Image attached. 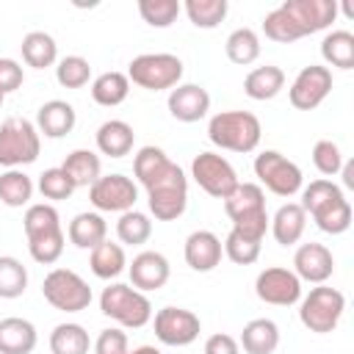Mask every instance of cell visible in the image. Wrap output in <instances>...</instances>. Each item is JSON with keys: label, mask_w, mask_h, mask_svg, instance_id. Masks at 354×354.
Wrapping results in <instances>:
<instances>
[{"label": "cell", "mask_w": 354, "mask_h": 354, "mask_svg": "<svg viewBox=\"0 0 354 354\" xmlns=\"http://www.w3.org/2000/svg\"><path fill=\"white\" fill-rule=\"evenodd\" d=\"M141 185L147 188L149 213L158 221H174L185 213V207H188V177L174 160H166Z\"/></svg>", "instance_id": "1"}, {"label": "cell", "mask_w": 354, "mask_h": 354, "mask_svg": "<svg viewBox=\"0 0 354 354\" xmlns=\"http://www.w3.org/2000/svg\"><path fill=\"white\" fill-rule=\"evenodd\" d=\"M224 210L232 221V230L249 241L263 243L268 232V210H266V191L257 183H238L235 191L224 199Z\"/></svg>", "instance_id": "2"}, {"label": "cell", "mask_w": 354, "mask_h": 354, "mask_svg": "<svg viewBox=\"0 0 354 354\" xmlns=\"http://www.w3.org/2000/svg\"><path fill=\"white\" fill-rule=\"evenodd\" d=\"M263 136L260 119L249 111H221L207 122V138L227 152H252Z\"/></svg>", "instance_id": "3"}, {"label": "cell", "mask_w": 354, "mask_h": 354, "mask_svg": "<svg viewBox=\"0 0 354 354\" xmlns=\"http://www.w3.org/2000/svg\"><path fill=\"white\" fill-rule=\"evenodd\" d=\"M100 310H102V315L113 318L119 326H127V329H141L152 321V301L147 299V293H141L124 282H113V285L102 288Z\"/></svg>", "instance_id": "4"}, {"label": "cell", "mask_w": 354, "mask_h": 354, "mask_svg": "<svg viewBox=\"0 0 354 354\" xmlns=\"http://www.w3.org/2000/svg\"><path fill=\"white\" fill-rule=\"evenodd\" d=\"M41 152V136L33 122L22 116H11L0 124V166L17 169L28 166Z\"/></svg>", "instance_id": "5"}, {"label": "cell", "mask_w": 354, "mask_h": 354, "mask_svg": "<svg viewBox=\"0 0 354 354\" xmlns=\"http://www.w3.org/2000/svg\"><path fill=\"white\" fill-rule=\"evenodd\" d=\"M183 61L171 53H141L127 66V80L147 91H166L180 86Z\"/></svg>", "instance_id": "6"}, {"label": "cell", "mask_w": 354, "mask_h": 354, "mask_svg": "<svg viewBox=\"0 0 354 354\" xmlns=\"http://www.w3.org/2000/svg\"><path fill=\"white\" fill-rule=\"evenodd\" d=\"M299 301H301L299 304V318L315 335L335 332V326L340 324V318L346 313V296L337 288H329V285L310 288V293Z\"/></svg>", "instance_id": "7"}, {"label": "cell", "mask_w": 354, "mask_h": 354, "mask_svg": "<svg viewBox=\"0 0 354 354\" xmlns=\"http://www.w3.org/2000/svg\"><path fill=\"white\" fill-rule=\"evenodd\" d=\"M41 296L61 313H80L91 304L88 282L72 268H53L41 282Z\"/></svg>", "instance_id": "8"}, {"label": "cell", "mask_w": 354, "mask_h": 354, "mask_svg": "<svg viewBox=\"0 0 354 354\" xmlns=\"http://www.w3.org/2000/svg\"><path fill=\"white\" fill-rule=\"evenodd\" d=\"M254 174H257V185H266L271 194L277 196H293L301 191L304 185V177H301V169L288 160L282 152L277 149H266L254 158Z\"/></svg>", "instance_id": "9"}, {"label": "cell", "mask_w": 354, "mask_h": 354, "mask_svg": "<svg viewBox=\"0 0 354 354\" xmlns=\"http://www.w3.org/2000/svg\"><path fill=\"white\" fill-rule=\"evenodd\" d=\"M191 177L213 199H227L235 191V185L241 183L232 163L218 152H199L191 163Z\"/></svg>", "instance_id": "10"}, {"label": "cell", "mask_w": 354, "mask_h": 354, "mask_svg": "<svg viewBox=\"0 0 354 354\" xmlns=\"http://www.w3.org/2000/svg\"><path fill=\"white\" fill-rule=\"evenodd\" d=\"M155 337L163 343V346H191L199 332H202V321L196 313L185 310V307H160L155 313Z\"/></svg>", "instance_id": "11"}, {"label": "cell", "mask_w": 354, "mask_h": 354, "mask_svg": "<svg viewBox=\"0 0 354 354\" xmlns=\"http://www.w3.org/2000/svg\"><path fill=\"white\" fill-rule=\"evenodd\" d=\"M88 199L102 213H124V210H133L136 207L138 188L124 174H102L88 188Z\"/></svg>", "instance_id": "12"}, {"label": "cell", "mask_w": 354, "mask_h": 354, "mask_svg": "<svg viewBox=\"0 0 354 354\" xmlns=\"http://www.w3.org/2000/svg\"><path fill=\"white\" fill-rule=\"evenodd\" d=\"M279 8L293 22L299 39L326 30L337 17V0H285Z\"/></svg>", "instance_id": "13"}, {"label": "cell", "mask_w": 354, "mask_h": 354, "mask_svg": "<svg viewBox=\"0 0 354 354\" xmlns=\"http://www.w3.org/2000/svg\"><path fill=\"white\" fill-rule=\"evenodd\" d=\"M254 293L260 301L266 304H277V307H290L301 299V279L282 266H271L263 268L254 279Z\"/></svg>", "instance_id": "14"}, {"label": "cell", "mask_w": 354, "mask_h": 354, "mask_svg": "<svg viewBox=\"0 0 354 354\" xmlns=\"http://www.w3.org/2000/svg\"><path fill=\"white\" fill-rule=\"evenodd\" d=\"M332 91V69L329 66H321V64H310L304 66L296 80L290 83V105L299 108V111H313L318 108Z\"/></svg>", "instance_id": "15"}, {"label": "cell", "mask_w": 354, "mask_h": 354, "mask_svg": "<svg viewBox=\"0 0 354 354\" xmlns=\"http://www.w3.org/2000/svg\"><path fill=\"white\" fill-rule=\"evenodd\" d=\"M293 274L301 282H313V285H324L332 274H335V257L324 243H301L293 254Z\"/></svg>", "instance_id": "16"}, {"label": "cell", "mask_w": 354, "mask_h": 354, "mask_svg": "<svg viewBox=\"0 0 354 354\" xmlns=\"http://www.w3.org/2000/svg\"><path fill=\"white\" fill-rule=\"evenodd\" d=\"M210 111V94L199 83H180L169 91V113L177 122H199Z\"/></svg>", "instance_id": "17"}, {"label": "cell", "mask_w": 354, "mask_h": 354, "mask_svg": "<svg viewBox=\"0 0 354 354\" xmlns=\"http://www.w3.org/2000/svg\"><path fill=\"white\" fill-rule=\"evenodd\" d=\"M127 271H130L133 288L141 290V293L160 290V288L169 282V274H171L169 260H166L160 252H152V249L138 252V254L133 257V263L127 266Z\"/></svg>", "instance_id": "18"}, {"label": "cell", "mask_w": 354, "mask_h": 354, "mask_svg": "<svg viewBox=\"0 0 354 354\" xmlns=\"http://www.w3.org/2000/svg\"><path fill=\"white\" fill-rule=\"evenodd\" d=\"M185 263L194 268V271H213L218 263H221V254H224V246H221V238L210 230H194L188 238H185Z\"/></svg>", "instance_id": "19"}, {"label": "cell", "mask_w": 354, "mask_h": 354, "mask_svg": "<svg viewBox=\"0 0 354 354\" xmlns=\"http://www.w3.org/2000/svg\"><path fill=\"white\" fill-rule=\"evenodd\" d=\"M77 113L66 100H50L36 111V130L39 136L47 138H64L66 133L75 130Z\"/></svg>", "instance_id": "20"}, {"label": "cell", "mask_w": 354, "mask_h": 354, "mask_svg": "<svg viewBox=\"0 0 354 354\" xmlns=\"http://www.w3.org/2000/svg\"><path fill=\"white\" fill-rule=\"evenodd\" d=\"M268 227H271V235H274V241H277L279 246H293V243H299L301 235H304L307 213L301 210L299 202H288V205H282V207L274 213V218L268 221Z\"/></svg>", "instance_id": "21"}, {"label": "cell", "mask_w": 354, "mask_h": 354, "mask_svg": "<svg viewBox=\"0 0 354 354\" xmlns=\"http://www.w3.org/2000/svg\"><path fill=\"white\" fill-rule=\"evenodd\" d=\"M36 326L28 318H3L0 321V354H30L36 348Z\"/></svg>", "instance_id": "22"}, {"label": "cell", "mask_w": 354, "mask_h": 354, "mask_svg": "<svg viewBox=\"0 0 354 354\" xmlns=\"http://www.w3.org/2000/svg\"><path fill=\"white\" fill-rule=\"evenodd\" d=\"M136 144V133L127 122L122 119H108L97 127V149L108 158H124L133 152Z\"/></svg>", "instance_id": "23"}, {"label": "cell", "mask_w": 354, "mask_h": 354, "mask_svg": "<svg viewBox=\"0 0 354 354\" xmlns=\"http://www.w3.org/2000/svg\"><path fill=\"white\" fill-rule=\"evenodd\" d=\"M246 354H274L279 346V326L271 318H252L243 332H241V343Z\"/></svg>", "instance_id": "24"}, {"label": "cell", "mask_w": 354, "mask_h": 354, "mask_svg": "<svg viewBox=\"0 0 354 354\" xmlns=\"http://www.w3.org/2000/svg\"><path fill=\"white\" fill-rule=\"evenodd\" d=\"M285 88V72L274 64H266V66H254L246 80H243V91L246 97L257 100V102H266V100H274L279 91Z\"/></svg>", "instance_id": "25"}, {"label": "cell", "mask_w": 354, "mask_h": 354, "mask_svg": "<svg viewBox=\"0 0 354 354\" xmlns=\"http://www.w3.org/2000/svg\"><path fill=\"white\" fill-rule=\"evenodd\" d=\"M61 169L69 174V180L75 183V188H91L102 177L100 155L91 152V149H75V152H69L66 160L61 163Z\"/></svg>", "instance_id": "26"}, {"label": "cell", "mask_w": 354, "mask_h": 354, "mask_svg": "<svg viewBox=\"0 0 354 354\" xmlns=\"http://www.w3.org/2000/svg\"><path fill=\"white\" fill-rule=\"evenodd\" d=\"M66 235H69V241L77 246V249H94V246H100L102 241H105V235H108V224H105V218L100 216V213H77L72 221H69V227H66Z\"/></svg>", "instance_id": "27"}, {"label": "cell", "mask_w": 354, "mask_h": 354, "mask_svg": "<svg viewBox=\"0 0 354 354\" xmlns=\"http://www.w3.org/2000/svg\"><path fill=\"white\" fill-rule=\"evenodd\" d=\"M19 50H22V61H25L28 66H33V69H47V66H53L55 58H58V44H55V39H53L50 33H44V30H30V33H25Z\"/></svg>", "instance_id": "28"}, {"label": "cell", "mask_w": 354, "mask_h": 354, "mask_svg": "<svg viewBox=\"0 0 354 354\" xmlns=\"http://www.w3.org/2000/svg\"><path fill=\"white\" fill-rule=\"evenodd\" d=\"M130 94V80L124 72H102L94 77L91 83V100L102 108H113V105H122Z\"/></svg>", "instance_id": "29"}, {"label": "cell", "mask_w": 354, "mask_h": 354, "mask_svg": "<svg viewBox=\"0 0 354 354\" xmlns=\"http://www.w3.org/2000/svg\"><path fill=\"white\" fill-rule=\"evenodd\" d=\"M321 55L329 66L354 69V33L348 30H329L321 41Z\"/></svg>", "instance_id": "30"}, {"label": "cell", "mask_w": 354, "mask_h": 354, "mask_svg": "<svg viewBox=\"0 0 354 354\" xmlns=\"http://www.w3.org/2000/svg\"><path fill=\"white\" fill-rule=\"evenodd\" d=\"M88 266H91L94 277H100V279H113V277H119V274L124 271V266H127V257H124L122 243L102 241L100 246L91 249Z\"/></svg>", "instance_id": "31"}, {"label": "cell", "mask_w": 354, "mask_h": 354, "mask_svg": "<svg viewBox=\"0 0 354 354\" xmlns=\"http://www.w3.org/2000/svg\"><path fill=\"white\" fill-rule=\"evenodd\" d=\"M91 337L80 324H58L50 332V351L53 354H88Z\"/></svg>", "instance_id": "32"}, {"label": "cell", "mask_w": 354, "mask_h": 354, "mask_svg": "<svg viewBox=\"0 0 354 354\" xmlns=\"http://www.w3.org/2000/svg\"><path fill=\"white\" fill-rule=\"evenodd\" d=\"M224 50H227V58L238 66H249L260 58V39L252 28H235L227 41H224Z\"/></svg>", "instance_id": "33"}, {"label": "cell", "mask_w": 354, "mask_h": 354, "mask_svg": "<svg viewBox=\"0 0 354 354\" xmlns=\"http://www.w3.org/2000/svg\"><path fill=\"white\" fill-rule=\"evenodd\" d=\"M313 221H315V227H318L321 232H326V235H343V232L351 227V205H348V199L340 196V199H335V202L318 207V210L313 213Z\"/></svg>", "instance_id": "34"}, {"label": "cell", "mask_w": 354, "mask_h": 354, "mask_svg": "<svg viewBox=\"0 0 354 354\" xmlns=\"http://www.w3.org/2000/svg\"><path fill=\"white\" fill-rule=\"evenodd\" d=\"M33 180L19 171V169H8L0 174V202L8 207H22L33 199Z\"/></svg>", "instance_id": "35"}, {"label": "cell", "mask_w": 354, "mask_h": 354, "mask_svg": "<svg viewBox=\"0 0 354 354\" xmlns=\"http://www.w3.org/2000/svg\"><path fill=\"white\" fill-rule=\"evenodd\" d=\"M22 230H25V238L28 241L30 238H39V235H47V232H55V230H61V216L47 202L28 205L25 218H22Z\"/></svg>", "instance_id": "36"}, {"label": "cell", "mask_w": 354, "mask_h": 354, "mask_svg": "<svg viewBox=\"0 0 354 354\" xmlns=\"http://www.w3.org/2000/svg\"><path fill=\"white\" fill-rule=\"evenodd\" d=\"M116 235H119V241L122 243H127V246H141V243H147L149 241V235H152V221H149V216L147 213H141V210H124L122 216H119V221H116Z\"/></svg>", "instance_id": "37"}, {"label": "cell", "mask_w": 354, "mask_h": 354, "mask_svg": "<svg viewBox=\"0 0 354 354\" xmlns=\"http://www.w3.org/2000/svg\"><path fill=\"white\" fill-rule=\"evenodd\" d=\"M183 8L188 14L191 25L194 28H205V30L216 28L218 22H224V17L230 11L227 0H185Z\"/></svg>", "instance_id": "38"}, {"label": "cell", "mask_w": 354, "mask_h": 354, "mask_svg": "<svg viewBox=\"0 0 354 354\" xmlns=\"http://www.w3.org/2000/svg\"><path fill=\"white\" fill-rule=\"evenodd\" d=\"M28 288V268L11 257L3 254L0 257V299H19Z\"/></svg>", "instance_id": "39"}, {"label": "cell", "mask_w": 354, "mask_h": 354, "mask_svg": "<svg viewBox=\"0 0 354 354\" xmlns=\"http://www.w3.org/2000/svg\"><path fill=\"white\" fill-rule=\"evenodd\" d=\"M343 196V188L337 185V183H332V180H313L310 185H304L301 188V210L304 213H315L318 207H324V205H329V202H335V199H340Z\"/></svg>", "instance_id": "40"}, {"label": "cell", "mask_w": 354, "mask_h": 354, "mask_svg": "<svg viewBox=\"0 0 354 354\" xmlns=\"http://www.w3.org/2000/svg\"><path fill=\"white\" fill-rule=\"evenodd\" d=\"M180 0H138V14L152 28H169L180 17Z\"/></svg>", "instance_id": "41"}, {"label": "cell", "mask_w": 354, "mask_h": 354, "mask_svg": "<svg viewBox=\"0 0 354 354\" xmlns=\"http://www.w3.org/2000/svg\"><path fill=\"white\" fill-rule=\"evenodd\" d=\"M91 77V64L83 55H66L55 66V80L64 88H83Z\"/></svg>", "instance_id": "42"}, {"label": "cell", "mask_w": 354, "mask_h": 354, "mask_svg": "<svg viewBox=\"0 0 354 354\" xmlns=\"http://www.w3.org/2000/svg\"><path fill=\"white\" fill-rule=\"evenodd\" d=\"M64 243H66L64 230H55V232L30 238V241H28V252H30V257H33L36 263L53 266V263H58V257L64 254Z\"/></svg>", "instance_id": "43"}, {"label": "cell", "mask_w": 354, "mask_h": 354, "mask_svg": "<svg viewBox=\"0 0 354 354\" xmlns=\"http://www.w3.org/2000/svg\"><path fill=\"white\" fill-rule=\"evenodd\" d=\"M39 191H41L44 199L61 202V199H69L77 188H75V183L69 180V174L61 166H53V169H44L39 174Z\"/></svg>", "instance_id": "44"}, {"label": "cell", "mask_w": 354, "mask_h": 354, "mask_svg": "<svg viewBox=\"0 0 354 354\" xmlns=\"http://www.w3.org/2000/svg\"><path fill=\"white\" fill-rule=\"evenodd\" d=\"M313 163H315V169L324 177H335V174H340V169H343L346 160H343V152H340V147L335 141L321 138L313 147Z\"/></svg>", "instance_id": "45"}, {"label": "cell", "mask_w": 354, "mask_h": 354, "mask_svg": "<svg viewBox=\"0 0 354 354\" xmlns=\"http://www.w3.org/2000/svg\"><path fill=\"white\" fill-rule=\"evenodd\" d=\"M224 254L235 263V266H252L257 257H260V243L257 241H249L243 235H238L235 230H230V235L224 238Z\"/></svg>", "instance_id": "46"}, {"label": "cell", "mask_w": 354, "mask_h": 354, "mask_svg": "<svg viewBox=\"0 0 354 354\" xmlns=\"http://www.w3.org/2000/svg\"><path fill=\"white\" fill-rule=\"evenodd\" d=\"M263 30H266V36H268L271 41H279V44L299 41V33H296L293 22L288 19V14H285L279 6H277L274 11L266 14V19H263Z\"/></svg>", "instance_id": "47"}, {"label": "cell", "mask_w": 354, "mask_h": 354, "mask_svg": "<svg viewBox=\"0 0 354 354\" xmlns=\"http://www.w3.org/2000/svg\"><path fill=\"white\" fill-rule=\"evenodd\" d=\"M169 160V155L160 149V147H141L138 152H136V158H133V174H136V180L138 183H144L149 174H155L163 163Z\"/></svg>", "instance_id": "48"}, {"label": "cell", "mask_w": 354, "mask_h": 354, "mask_svg": "<svg viewBox=\"0 0 354 354\" xmlns=\"http://www.w3.org/2000/svg\"><path fill=\"white\" fill-rule=\"evenodd\" d=\"M127 335L122 329H102L94 340V354H127Z\"/></svg>", "instance_id": "49"}, {"label": "cell", "mask_w": 354, "mask_h": 354, "mask_svg": "<svg viewBox=\"0 0 354 354\" xmlns=\"http://www.w3.org/2000/svg\"><path fill=\"white\" fill-rule=\"evenodd\" d=\"M22 80H25V72H22L19 61L0 58V91L3 94H11V91H17L22 86Z\"/></svg>", "instance_id": "50"}, {"label": "cell", "mask_w": 354, "mask_h": 354, "mask_svg": "<svg viewBox=\"0 0 354 354\" xmlns=\"http://www.w3.org/2000/svg\"><path fill=\"white\" fill-rule=\"evenodd\" d=\"M205 354H241V346L232 335H224V332H216L205 340Z\"/></svg>", "instance_id": "51"}, {"label": "cell", "mask_w": 354, "mask_h": 354, "mask_svg": "<svg viewBox=\"0 0 354 354\" xmlns=\"http://www.w3.org/2000/svg\"><path fill=\"white\" fill-rule=\"evenodd\" d=\"M340 171H343V185H346V188H354V163H351V160L343 163Z\"/></svg>", "instance_id": "52"}, {"label": "cell", "mask_w": 354, "mask_h": 354, "mask_svg": "<svg viewBox=\"0 0 354 354\" xmlns=\"http://www.w3.org/2000/svg\"><path fill=\"white\" fill-rule=\"evenodd\" d=\"M127 354H160V348H155V346H138V348H133Z\"/></svg>", "instance_id": "53"}, {"label": "cell", "mask_w": 354, "mask_h": 354, "mask_svg": "<svg viewBox=\"0 0 354 354\" xmlns=\"http://www.w3.org/2000/svg\"><path fill=\"white\" fill-rule=\"evenodd\" d=\"M3 100H6V94H3V91H0V105H3Z\"/></svg>", "instance_id": "54"}]
</instances>
